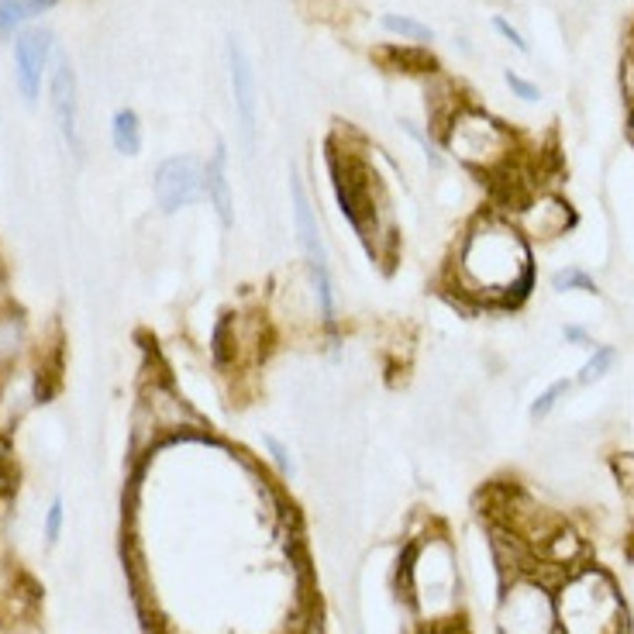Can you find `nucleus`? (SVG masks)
<instances>
[{"instance_id": "nucleus-28", "label": "nucleus", "mask_w": 634, "mask_h": 634, "mask_svg": "<svg viewBox=\"0 0 634 634\" xmlns=\"http://www.w3.org/2000/svg\"><path fill=\"white\" fill-rule=\"evenodd\" d=\"M421 634H469L462 621H445V624H431V628H421Z\"/></svg>"}, {"instance_id": "nucleus-6", "label": "nucleus", "mask_w": 634, "mask_h": 634, "mask_svg": "<svg viewBox=\"0 0 634 634\" xmlns=\"http://www.w3.org/2000/svg\"><path fill=\"white\" fill-rule=\"evenodd\" d=\"M497 628L500 634H559L555 583L531 569L510 576L500 593Z\"/></svg>"}, {"instance_id": "nucleus-3", "label": "nucleus", "mask_w": 634, "mask_h": 634, "mask_svg": "<svg viewBox=\"0 0 634 634\" xmlns=\"http://www.w3.org/2000/svg\"><path fill=\"white\" fill-rule=\"evenodd\" d=\"M324 159H328V180H331V193H335L338 211L349 221V228L362 242V249L369 252V259H373V255L380 259L383 245L390 242L386 197L380 190V176H376V169L366 162V156L349 149L338 135L328 142Z\"/></svg>"}, {"instance_id": "nucleus-29", "label": "nucleus", "mask_w": 634, "mask_h": 634, "mask_svg": "<svg viewBox=\"0 0 634 634\" xmlns=\"http://www.w3.org/2000/svg\"><path fill=\"white\" fill-rule=\"evenodd\" d=\"M297 634H324L321 617H317V614H307V621L300 624V631H297Z\"/></svg>"}, {"instance_id": "nucleus-5", "label": "nucleus", "mask_w": 634, "mask_h": 634, "mask_svg": "<svg viewBox=\"0 0 634 634\" xmlns=\"http://www.w3.org/2000/svg\"><path fill=\"white\" fill-rule=\"evenodd\" d=\"M555 617L559 634H621L628 607L610 572L576 566L555 583Z\"/></svg>"}, {"instance_id": "nucleus-16", "label": "nucleus", "mask_w": 634, "mask_h": 634, "mask_svg": "<svg viewBox=\"0 0 634 634\" xmlns=\"http://www.w3.org/2000/svg\"><path fill=\"white\" fill-rule=\"evenodd\" d=\"M548 290L559 293V297H566V293H583V297H600V280L590 273L586 266H579V262H566V266L552 269V276H548Z\"/></svg>"}, {"instance_id": "nucleus-1", "label": "nucleus", "mask_w": 634, "mask_h": 634, "mask_svg": "<svg viewBox=\"0 0 634 634\" xmlns=\"http://www.w3.org/2000/svg\"><path fill=\"white\" fill-rule=\"evenodd\" d=\"M448 286L476 311H517L538 286L535 245L507 214H476L448 255Z\"/></svg>"}, {"instance_id": "nucleus-27", "label": "nucleus", "mask_w": 634, "mask_h": 634, "mask_svg": "<svg viewBox=\"0 0 634 634\" xmlns=\"http://www.w3.org/2000/svg\"><path fill=\"white\" fill-rule=\"evenodd\" d=\"M610 466H614V476L621 479L628 490H634V452H617L614 459H610Z\"/></svg>"}, {"instance_id": "nucleus-15", "label": "nucleus", "mask_w": 634, "mask_h": 634, "mask_svg": "<svg viewBox=\"0 0 634 634\" xmlns=\"http://www.w3.org/2000/svg\"><path fill=\"white\" fill-rule=\"evenodd\" d=\"M111 145H114V152H121V156H128V159L142 156L145 128H142L138 111H131V107L114 111V118H111Z\"/></svg>"}, {"instance_id": "nucleus-21", "label": "nucleus", "mask_w": 634, "mask_h": 634, "mask_svg": "<svg viewBox=\"0 0 634 634\" xmlns=\"http://www.w3.org/2000/svg\"><path fill=\"white\" fill-rule=\"evenodd\" d=\"M262 452H266L269 466L276 469V476H280L283 483H293V479H297V459H293L290 445H286L283 438H276L266 431V435H262Z\"/></svg>"}, {"instance_id": "nucleus-8", "label": "nucleus", "mask_w": 634, "mask_h": 634, "mask_svg": "<svg viewBox=\"0 0 634 634\" xmlns=\"http://www.w3.org/2000/svg\"><path fill=\"white\" fill-rule=\"evenodd\" d=\"M152 200L159 214H180L204 200V159L169 156L152 173Z\"/></svg>"}, {"instance_id": "nucleus-18", "label": "nucleus", "mask_w": 634, "mask_h": 634, "mask_svg": "<svg viewBox=\"0 0 634 634\" xmlns=\"http://www.w3.org/2000/svg\"><path fill=\"white\" fill-rule=\"evenodd\" d=\"M380 28L386 35L400 38L404 45H424L428 49L431 42H435V28L424 25V21L411 18V14H397V11H386L380 14Z\"/></svg>"}, {"instance_id": "nucleus-9", "label": "nucleus", "mask_w": 634, "mask_h": 634, "mask_svg": "<svg viewBox=\"0 0 634 634\" xmlns=\"http://www.w3.org/2000/svg\"><path fill=\"white\" fill-rule=\"evenodd\" d=\"M290 221H293V238L304 255V269L331 266L328 242H324V224L317 214V200L311 187H307L300 166H290Z\"/></svg>"}, {"instance_id": "nucleus-4", "label": "nucleus", "mask_w": 634, "mask_h": 634, "mask_svg": "<svg viewBox=\"0 0 634 634\" xmlns=\"http://www.w3.org/2000/svg\"><path fill=\"white\" fill-rule=\"evenodd\" d=\"M435 135L445 159H455L459 166L483 176L507 169L517 152L514 128L507 121H500L497 114H490L486 107L473 104V100H455V107L442 118Z\"/></svg>"}, {"instance_id": "nucleus-24", "label": "nucleus", "mask_w": 634, "mask_h": 634, "mask_svg": "<svg viewBox=\"0 0 634 634\" xmlns=\"http://www.w3.org/2000/svg\"><path fill=\"white\" fill-rule=\"evenodd\" d=\"M490 25H493V32H497V35L504 38V42L510 45V49H517V52H521V56H528V52H531L528 38L521 35V28H517V25H510L507 14H493Z\"/></svg>"}, {"instance_id": "nucleus-23", "label": "nucleus", "mask_w": 634, "mask_h": 634, "mask_svg": "<svg viewBox=\"0 0 634 634\" xmlns=\"http://www.w3.org/2000/svg\"><path fill=\"white\" fill-rule=\"evenodd\" d=\"M504 83L510 90V97H517L521 104H538L541 100V87L535 80H528V76H521L517 69H504Z\"/></svg>"}, {"instance_id": "nucleus-14", "label": "nucleus", "mask_w": 634, "mask_h": 634, "mask_svg": "<svg viewBox=\"0 0 634 634\" xmlns=\"http://www.w3.org/2000/svg\"><path fill=\"white\" fill-rule=\"evenodd\" d=\"M617 362H621V349L617 345H610V342H597L593 349H586V359H583V366L576 369V376H572V383L576 386H597L607 380L610 373L617 369Z\"/></svg>"}, {"instance_id": "nucleus-10", "label": "nucleus", "mask_w": 634, "mask_h": 634, "mask_svg": "<svg viewBox=\"0 0 634 634\" xmlns=\"http://www.w3.org/2000/svg\"><path fill=\"white\" fill-rule=\"evenodd\" d=\"M228 80H231V107H235L238 131H242L245 149H255V131H259V83H255L252 59L238 38H228Z\"/></svg>"}, {"instance_id": "nucleus-11", "label": "nucleus", "mask_w": 634, "mask_h": 634, "mask_svg": "<svg viewBox=\"0 0 634 634\" xmlns=\"http://www.w3.org/2000/svg\"><path fill=\"white\" fill-rule=\"evenodd\" d=\"M52 56H56V35L49 28H25L14 38V83H18L25 104H38Z\"/></svg>"}, {"instance_id": "nucleus-7", "label": "nucleus", "mask_w": 634, "mask_h": 634, "mask_svg": "<svg viewBox=\"0 0 634 634\" xmlns=\"http://www.w3.org/2000/svg\"><path fill=\"white\" fill-rule=\"evenodd\" d=\"M514 207L517 211H510L507 218L517 224V231H521L531 245L559 242V238H566L579 221L576 207L555 190H535V193H528V197L517 200Z\"/></svg>"}, {"instance_id": "nucleus-2", "label": "nucleus", "mask_w": 634, "mask_h": 634, "mask_svg": "<svg viewBox=\"0 0 634 634\" xmlns=\"http://www.w3.org/2000/svg\"><path fill=\"white\" fill-rule=\"evenodd\" d=\"M393 590L397 597H404L421 628L459 621L462 583L452 541L442 531L407 538L397 552V566H393Z\"/></svg>"}, {"instance_id": "nucleus-12", "label": "nucleus", "mask_w": 634, "mask_h": 634, "mask_svg": "<svg viewBox=\"0 0 634 634\" xmlns=\"http://www.w3.org/2000/svg\"><path fill=\"white\" fill-rule=\"evenodd\" d=\"M49 100H52V111H56L59 131H63L69 152L76 159L83 156V142H80V87H76V69L69 63V56L56 52V66H52L49 76Z\"/></svg>"}, {"instance_id": "nucleus-22", "label": "nucleus", "mask_w": 634, "mask_h": 634, "mask_svg": "<svg viewBox=\"0 0 634 634\" xmlns=\"http://www.w3.org/2000/svg\"><path fill=\"white\" fill-rule=\"evenodd\" d=\"M32 21L25 0H0V38H18Z\"/></svg>"}, {"instance_id": "nucleus-13", "label": "nucleus", "mask_w": 634, "mask_h": 634, "mask_svg": "<svg viewBox=\"0 0 634 634\" xmlns=\"http://www.w3.org/2000/svg\"><path fill=\"white\" fill-rule=\"evenodd\" d=\"M228 142H221L211 149V156L204 159V200L211 207V214L218 218L221 231L235 228V190H231V173H228Z\"/></svg>"}, {"instance_id": "nucleus-17", "label": "nucleus", "mask_w": 634, "mask_h": 634, "mask_svg": "<svg viewBox=\"0 0 634 634\" xmlns=\"http://www.w3.org/2000/svg\"><path fill=\"white\" fill-rule=\"evenodd\" d=\"M28 345V321L21 311H0V369L14 366Z\"/></svg>"}, {"instance_id": "nucleus-30", "label": "nucleus", "mask_w": 634, "mask_h": 634, "mask_svg": "<svg viewBox=\"0 0 634 634\" xmlns=\"http://www.w3.org/2000/svg\"><path fill=\"white\" fill-rule=\"evenodd\" d=\"M25 4H28V11H32V18H35V14H45L49 7H56L59 0H25Z\"/></svg>"}, {"instance_id": "nucleus-31", "label": "nucleus", "mask_w": 634, "mask_h": 634, "mask_svg": "<svg viewBox=\"0 0 634 634\" xmlns=\"http://www.w3.org/2000/svg\"><path fill=\"white\" fill-rule=\"evenodd\" d=\"M628 135H631V142H634V104H628Z\"/></svg>"}, {"instance_id": "nucleus-20", "label": "nucleus", "mask_w": 634, "mask_h": 634, "mask_svg": "<svg viewBox=\"0 0 634 634\" xmlns=\"http://www.w3.org/2000/svg\"><path fill=\"white\" fill-rule=\"evenodd\" d=\"M400 128H404V135L411 138L417 149H421V156L431 169H445V152H442V145H438L435 131H431L428 125H421V121H411V118L400 121Z\"/></svg>"}, {"instance_id": "nucleus-19", "label": "nucleus", "mask_w": 634, "mask_h": 634, "mask_svg": "<svg viewBox=\"0 0 634 634\" xmlns=\"http://www.w3.org/2000/svg\"><path fill=\"white\" fill-rule=\"evenodd\" d=\"M576 390V383H572V376H562V380H552L545 386V390L535 393V400L528 404V421L531 424H545L548 417L562 407V400H569V393Z\"/></svg>"}, {"instance_id": "nucleus-26", "label": "nucleus", "mask_w": 634, "mask_h": 634, "mask_svg": "<svg viewBox=\"0 0 634 634\" xmlns=\"http://www.w3.org/2000/svg\"><path fill=\"white\" fill-rule=\"evenodd\" d=\"M63 521H66V514H63V500H52L49 510H45V541L49 545H56L59 538H63Z\"/></svg>"}, {"instance_id": "nucleus-25", "label": "nucleus", "mask_w": 634, "mask_h": 634, "mask_svg": "<svg viewBox=\"0 0 634 634\" xmlns=\"http://www.w3.org/2000/svg\"><path fill=\"white\" fill-rule=\"evenodd\" d=\"M562 342L572 345V349H593V331L586 328V324H579V321H566L562 324Z\"/></svg>"}]
</instances>
